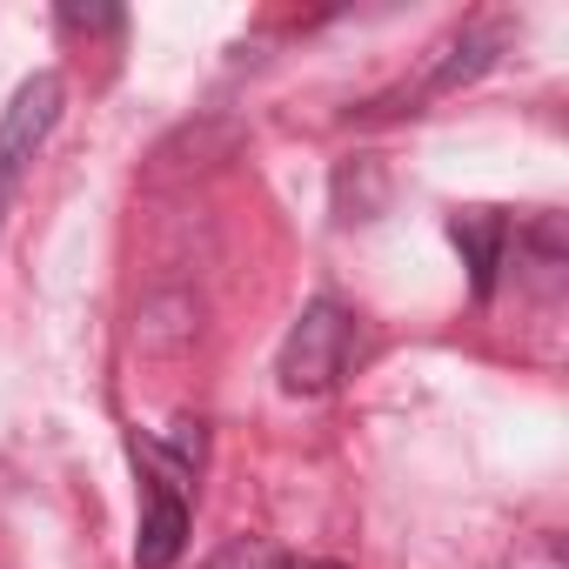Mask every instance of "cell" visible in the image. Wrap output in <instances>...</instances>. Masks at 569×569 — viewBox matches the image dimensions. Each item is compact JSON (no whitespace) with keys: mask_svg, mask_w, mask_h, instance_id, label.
<instances>
[{"mask_svg":"<svg viewBox=\"0 0 569 569\" xmlns=\"http://www.w3.org/2000/svg\"><path fill=\"white\" fill-rule=\"evenodd\" d=\"M356 356V316L329 296H316L302 309V322L289 329V342H281V389L289 396H329L342 382Z\"/></svg>","mask_w":569,"mask_h":569,"instance_id":"obj_1","label":"cell"},{"mask_svg":"<svg viewBox=\"0 0 569 569\" xmlns=\"http://www.w3.org/2000/svg\"><path fill=\"white\" fill-rule=\"evenodd\" d=\"M61 101H68V81H61V74H34V81L14 88L8 114H0V214H8V201H14L28 161L41 154V141L54 134Z\"/></svg>","mask_w":569,"mask_h":569,"instance_id":"obj_2","label":"cell"},{"mask_svg":"<svg viewBox=\"0 0 569 569\" xmlns=\"http://www.w3.org/2000/svg\"><path fill=\"white\" fill-rule=\"evenodd\" d=\"M181 549H188V502H181L174 482H154V489H148L141 536H134V562H141V569H174Z\"/></svg>","mask_w":569,"mask_h":569,"instance_id":"obj_3","label":"cell"},{"mask_svg":"<svg viewBox=\"0 0 569 569\" xmlns=\"http://www.w3.org/2000/svg\"><path fill=\"white\" fill-rule=\"evenodd\" d=\"M449 241H456V248H462V261H469L476 302H489V296H496L502 248H509V221H502L496 208H469V214H456V221H449Z\"/></svg>","mask_w":569,"mask_h":569,"instance_id":"obj_4","label":"cell"},{"mask_svg":"<svg viewBox=\"0 0 569 569\" xmlns=\"http://www.w3.org/2000/svg\"><path fill=\"white\" fill-rule=\"evenodd\" d=\"M489 61H496V34H462V41L449 48V61L436 68V81H429V88H436V94H449V88L476 81V74L489 68Z\"/></svg>","mask_w":569,"mask_h":569,"instance_id":"obj_5","label":"cell"},{"mask_svg":"<svg viewBox=\"0 0 569 569\" xmlns=\"http://www.w3.org/2000/svg\"><path fill=\"white\" fill-rule=\"evenodd\" d=\"M208 569H289V556H281L274 542H261V536H234V542L214 549Z\"/></svg>","mask_w":569,"mask_h":569,"instance_id":"obj_6","label":"cell"},{"mask_svg":"<svg viewBox=\"0 0 569 569\" xmlns=\"http://www.w3.org/2000/svg\"><path fill=\"white\" fill-rule=\"evenodd\" d=\"M61 28L68 34H121V8H81V0H68Z\"/></svg>","mask_w":569,"mask_h":569,"instance_id":"obj_7","label":"cell"},{"mask_svg":"<svg viewBox=\"0 0 569 569\" xmlns=\"http://www.w3.org/2000/svg\"><path fill=\"white\" fill-rule=\"evenodd\" d=\"M168 449H174V462H181V469H201V422H174Z\"/></svg>","mask_w":569,"mask_h":569,"instance_id":"obj_8","label":"cell"},{"mask_svg":"<svg viewBox=\"0 0 569 569\" xmlns=\"http://www.w3.org/2000/svg\"><path fill=\"white\" fill-rule=\"evenodd\" d=\"M289 569H349V562H289Z\"/></svg>","mask_w":569,"mask_h":569,"instance_id":"obj_9","label":"cell"}]
</instances>
